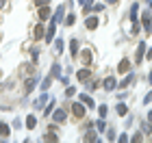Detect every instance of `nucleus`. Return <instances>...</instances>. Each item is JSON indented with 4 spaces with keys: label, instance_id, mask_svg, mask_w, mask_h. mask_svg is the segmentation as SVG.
Wrapping results in <instances>:
<instances>
[{
    "label": "nucleus",
    "instance_id": "nucleus-1",
    "mask_svg": "<svg viewBox=\"0 0 152 143\" xmlns=\"http://www.w3.org/2000/svg\"><path fill=\"white\" fill-rule=\"evenodd\" d=\"M72 113H74V117L83 119V117H85V104H80V102H74V104H72Z\"/></svg>",
    "mask_w": 152,
    "mask_h": 143
},
{
    "label": "nucleus",
    "instance_id": "nucleus-2",
    "mask_svg": "<svg viewBox=\"0 0 152 143\" xmlns=\"http://www.w3.org/2000/svg\"><path fill=\"white\" fill-rule=\"evenodd\" d=\"M117 72H120V74H128L130 72V61L128 59H122L120 65H117Z\"/></svg>",
    "mask_w": 152,
    "mask_h": 143
},
{
    "label": "nucleus",
    "instance_id": "nucleus-3",
    "mask_svg": "<svg viewBox=\"0 0 152 143\" xmlns=\"http://www.w3.org/2000/svg\"><path fill=\"white\" fill-rule=\"evenodd\" d=\"M98 17H96V15H91V17H87V22H85V26H87V30H96V28H98Z\"/></svg>",
    "mask_w": 152,
    "mask_h": 143
},
{
    "label": "nucleus",
    "instance_id": "nucleus-4",
    "mask_svg": "<svg viewBox=\"0 0 152 143\" xmlns=\"http://www.w3.org/2000/svg\"><path fill=\"white\" fill-rule=\"evenodd\" d=\"M54 28H57V22H50V26H48V33H46V44H50L52 41V37H54Z\"/></svg>",
    "mask_w": 152,
    "mask_h": 143
},
{
    "label": "nucleus",
    "instance_id": "nucleus-5",
    "mask_svg": "<svg viewBox=\"0 0 152 143\" xmlns=\"http://www.w3.org/2000/svg\"><path fill=\"white\" fill-rule=\"evenodd\" d=\"M35 85H37V78H35V76H33V78H26V83H24L26 93H31L33 89H35Z\"/></svg>",
    "mask_w": 152,
    "mask_h": 143
},
{
    "label": "nucleus",
    "instance_id": "nucleus-6",
    "mask_svg": "<svg viewBox=\"0 0 152 143\" xmlns=\"http://www.w3.org/2000/svg\"><path fill=\"white\" fill-rule=\"evenodd\" d=\"M143 50H146V44H139L137 46V54H135V63H141V59H143Z\"/></svg>",
    "mask_w": 152,
    "mask_h": 143
},
{
    "label": "nucleus",
    "instance_id": "nucleus-7",
    "mask_svg": "<svg viewBox=\"0 0 152 143\" xmlns=\"http://www.w3.org/2000/svg\"><path fill=\"white\" fill-rule=\"evenodd\" d=\"M52 117H54V121H57V124H63V121H65V111H63V108H59V111H54Z\"/></svg>",
    "mask_w": 152,
    "mask_h": 143
},
{
    "label": "nucleus",
    "instance_id": "nucleus-8",
    "mask_svg": "<svg viewBox=\"0 0 152 143\" xmlns=\"http://www.w3.org/2000/svg\"><path fill=\"white\" fill-rule=\"evenodd\" d=\"M48 17H50V9H48V4H46V7H41V9H39V20H41V22H46Z\"/></svg>",
    "mask_w": 152,
    "mask_h": 143
},
{
    "label": "nucleus",
    "instance_id": "nucleus-9",
    "mask_svg": "<svg viewBox=\"0 0 152 143\" xmlns=\"http://www.w3.org/2000/svg\"><path fill=\"white\" fill-rule=\"evenodd\" d=\"M80 61H83L85 65L91 63V50H83V52H80Z\"/></svg>",
    "mask_w": 152,
    "mask_h": 143
},
{
    "label": "nucleus",
    "instance_id": "nucleus-10",
    "mask_svg": "<svg viewBox=\"0 0 152 143\" xmlns=\"http://www.w3.org/2000/svg\"><path fill=\"white\" fill-rule=\"evenodd\" d=\"M89 76H91L89 70H78V72H76V78H78V80H89Z\"/></svg>",
    "mask_w": 152,
    "mask_h": 143
},
{
    "label": "nucleus",
    "instance_id": "nucleus-11",
    "mask_svg": "<svg viewBox=\"0 0 152 143\" xmlns=\"http://www.w3.org/2000/svg\"><path fill=\"white\" fill-rule=\"evenodd\" d=\"M143 28L148 33L152 30V20H150V13H143Z\"/></svg>",
    "mask_w": 152,
    "mask_h": 143
},
{
    "label": "nucleus",
    "instance_id": "nucleus-12",
    "mask_svg": "<svg viewBox=\"0 0 152 143\" xmlns=\"http://www.w3.org/2000/svg\"><path fill=\"white\" fill-rule=\"evenodd\" d=\"M70 52H72V57H78V39L70 41Z\"/></svg>",
    "mask_w": 152,
    "mask_h": 143
},
{
    "label": "nucleus",
    "instance_id": "nucleus-13",
    "mask_svg": "<svg viewBox=\"0 0 152 143\" xmlns=\"http://www.w3.org/2000/svg\"><path fill=\"white\" fill-rule=\"evenodd\" d=\"M115 85H117V83H115V78H113V76L104 80V89H107V91H113V89H115Z\"/></svg>",
    "mask_w": 152,
    "mask_h": 143
},
{
    "label": "nucleus",
    "instance_id": "nucleus-14",
    "mask_svg": "<svg viewBox=\"0 0 152 143\" xmlns=\"http://www.w3.org/2000/svg\"><path fill=\"white\" fill-rule=\"evenodd\" d=\"M54 22H63V4H61V7H57V13H54Z\"/></svg>",
    "mask_w": 152,
    "mask_h": 143
},
{
    "label": "nucleus",
    "instance_id": "nucleus-15",
    "mask_svg": "<svg viewBox=\"0 0 152 143\" xmlns=\"http://www.w3.org/2000/svg\"><path fill=\"white\" fill-rule=\"evenodd\" d=\"M80 102H83V104H85V106H89V108H94V100L89 98V95H85V93H83V95H80Z\"/></svg>",
    "mask_w": 152,
    "mask_h": 143
},
{
    "label": "nucleus",
    "instance_id": "nucleus-16",
    "mask_svg": "<svg viewBox=\"0 0 152 143\" xmlns=\"http://www.w3.org/2000/svg\"><path fill=\"white\" fill-rule=\"evenodd\" d=\"M35 126H37V119L33 117V115H28V117H26V128H28V130H33Z\"/></svg>",
    "mask_w": 152,
    "mask_h": 143
},
{
    "label": "nucleus",
    "instance_id": "nucleus-17",
    "mask_svg": "<svg viewBox=\"0 0 152 143\" xmlns=\"http://www.w3.org/2000/svg\"><path fill=\"white\" fill-rule=\"evenodd\" d=\"M33 35H35V39H41V37H44V24H37V26H35V33H33Z\"/></svg>",
    "mask_w": 152,
    "mask_h": 143
},
{
    "label": "nucleus",
    "instance_id": "nucleus-18",
    "mask_svg": "<svg viewBox=\"0 0 152 143\" xmlns=\"http://www.w3.org/2000/svg\"><path fill=\"white\" fill-rule=\"evenodd\" d=\"M85 141H89V143H94V141H98V132H94V130H89V132L85 134Z\"/></svg>",
    "mask_w": 152,
    "mask_h": 143
},
{
    "label": "nucleus",
    "instance_id": "nucleus-19",
    "mask_svg": "<svg viewBox=\"0 0 152 143\" xmlns=\"http://www.w3.org/2000/svg\"><path fill=\"white\" fill-rule=\"evenodd\" d=\"M133 83H135V76H133V74H128V76L122 80V85H120V87H128V85H133Z\"/></svg>",
    "mask_w": 152,
    "mask_h": 143
},
{
    "label": "nucleus",
    "instance_id": "nucleus-20",
    "mask_svg": "<svg viewBox=\"0 0 152 143\" xmlns=\"http://www.w3.org/2000/svg\"><path fill=\"white\" fill-rule=\"evenodd\" d=\"M117 115H122V117H124V115H128V106L126 104H117Z\"/></svg>",
    "mask_w": 152,
    "mask_h": 143
},
{
    "label": "nucleus",
    "instance_id": "nucleus-21",
    "mask_svg": "<svg viewBox=\"0 0 152 143\" xmlns=\"http://www.w3.org/2000/svg\"><path fill=\"white\" fill-rule=\"evenodd\" d=\"M44 104H48V95H41V98L35 102V106H37V108H44Z\"/></svg>",
    "mask_w": 152,
    "mask_h": 143
},
{
    "label": "nucleus",
    "instance_id": "nucleus-22",
    "mask_svg": "<svg viewBox=\"0 0 152 143\" xmlns=\"http://www.w3.org/2000/svg\"><path fill=\"white\" fill-rule=\"evenodd\" d=\"M44 141H52V143H54V141H59V137H57L54 132H48L46 137H44Z\"/></svg>",
    "mask_w": 152,
    "mask_h": 143
},
{
    "label": "nucleus",
    "instance_id": "nucleus-23",
    "mask_svg": "<svg viewBox=\"0 0 152 143\" xmlns=\"http://www.w3.org/2000/svg\"><path fill=\"white\" fill-rule=\"evenodd\" d=\"M0 134H2V137H9V126L7 124H0Z\"/></svg>",
    "mask_w": 152,
    "mask_h": 143
},
{
    "label": "nucleus",
    "instance_id": "nucleus-24",
    "mask_svg": "<svg viewBox=\"0 0 152 143\" xmlns=\"http://www.w3.org/2000/svg\"><path fill=\"white\" fill-rule=\"evenodd\" d=\"M96 128H98V132H102V130L107 128V124H104L102 119H98V121H96Z\"/></svg>",
    "mask_w": 152,
    "mask_h": 143
},
{
    "label": "nucleus",
    "instance_id": "nucleus-25",
    "mask_svg": "<svg viewBox=\"0 0 152 143\" xmlns=\"http://www.w3.org/2000/svg\"><path fill=\"white\" fill-rule=\"evenodd\" d=\"M50 83H52V76H46V80H44V85H41V89H48V87H50Z\"/></svg>",
    "mask_w": 152,
    "mask_h": 143
},
{
    "label": "nucleus",
    "instance_id": "nucleus-26",
    "mask_svg": "<svg viewBox=\"0 0 152 143\" xmlns=\"http://www.w3.org/2000/svg\"><path fill=\"white\" fill-rule=\"evenodd\" d=\"M141 128H143V132H146V134H150V132H152V124H146V121H143Z\"/></svg>",
    "mask_w": 152,
    "mask_h": 143
},
{
    "label": "nucleus",
    "instance_id": "nucleus-27",
    "mask_svg": "<svg viewBox=\"0 0 152 143\" xmlns=\"http://www.w3.org/2000/svg\"><path fill=\"white\" fill-rule=\"evenodd\" d=\"M98 85H100V83H96V80H91V83L87 85V89H89V91H94V89H98Z\"/></svg>",
    "mask_w": 152,
    "mask_h": 143
},
{
    "label": "nucleus",
    "instance_id": "nucleus-28",
    "mask_svg": "<svg viewBox=\"0 0 152 143\" xmlns=\"http://www.w3.org/2000/svg\"><path fill=\"white\" fill-rule=\"evenodd\" d=\"M54 46H57V52H63V39H57Z\"/></svg>",
    "mask_w": 152,
    "mask_h": 143
},
{
    "label": "nucleus",
    "instance_id": "nucleus-29",
    "mask_svg": "<svg viewBox=\"0 0 152 143\" xmlns=\"http://www.w3.org/2000/svg\"><path fill=\"white\" fill-rule=\"evenodd\" d=\"M78 2L83 4V7H85V9L89 11V7H91V0H78Z\"/></svg>",
    "mask_w": 152,
    "mask_h": 143
},
{
    "label": "nucleus",
    "instance_id": "nucleus-30",
    "mask_svg": "<svg viewBox=\"0 0 152 143\" xmlns=\"http://www.w3.org/2000/svg\"><path fill=\"white\" fill-rule=\"evenodd\" d=\"M107 111H109V108H107L104 104H102V106L98 108V113H100V117H104V115H107Z\"/></svg>",
    "mask_w": 152,
    "mask_h": 143
},
{
    "label": "nucleus",
    "instance_id": "nucleus-31",
    "mask_svg": "<svg viewBox=\"0 0 152 143\" xmlns=\"http://www.w3.org/2000/svg\"><path fill=\"white\" fill-rule=\"evenodd\" d=\"M74 93H76V89H74V87H67V91H65V95H67V98H72Z\"/></svg>",
    "mask_w": 152,
    "mask_h": 143
},
{
    "label": "nucleus",
    "instance_id": "nucleus-32",
    "mask_svg": "<svg viewBox=\"0 0 152 143\" xmlns=\"http://www.w3.org/2000/svg\"><path fill=\"white\" fill-rule=\"evenodd\" d=\"M74 22H76V17H74V15H67V20H65V24H67V26H72Z\"/></svg>",
    "mask_w": 152,
    "mask_h": 143
},
{
    "label": "nucleus",
    "instance_id": "nucleus-33",
    "mask_svg": "<svg viewBox=\"0 0 152 143\" xmlns=\"http://www.w3.org/2000/svg\"><path fill=\"white\" fill-rule=\"evenodd\" d=\"M102 9H104V4H94V11H96V13L102 11Z\"/></svg>",
    "mask_w": 152,
    "mask_h": 143
},
{
    "label": "nucleus",
    "instance_id": "nucleus-34",
    "mask_svg": "<svg viewBox=\"0 0 152 143\" xmlns=\"http://www.w3.org/2000/svg\"><path fill=\"white\" fill-rule=\"evenodd\" d=\"M37 4L39 7H46V4H50V0H37Z\"/></svg>",
    "mask_w": 152,
    "mask_h": 143
},
{
    "label": "nucleus",
    "instance_id": "nucleus-35",
    "mask_svg": "<svg viewBox=\"0 0 152 143\" xmlns=\"http://www.w3.org/2000/svg\"><path fill=\"white\" fill-rule=\"evenodd\" d=\"M128 141V134H120V143H126Z\"/></svg>",
    "mask_w": 152,
    "mask_h": 143
},
{
    "label": "nucleus",
    "instance_id": "nucleus-36",
    "mask_svg": "<svg viewBox=\"0 0 152 143\" xmlns=\"http://www.w3.org/2000/svg\"><path fill=\"white\" fill-rule=\"evenodd\" d=\"M141 139H143V134H141V132H137L135 137H133V141H141Z\"/></svg>",
    "mask_w": 152,
    "mask_h": 143
},
{
    "label": "nucleus",
    "instance_id": "nucleus-37",
    "mask_svg": "<svg viewBox=\"0 0 152 143\" xmlns=\"http://www.w3.org/2000/svg\"><path fill=\"white\" fill-rule=\"evenodd\" d=\"M150 100H152V91L146 95V98H143V102H146V104H150Z\"/></svg>",
    "mask_w": 152,
    "mask_h": 143
},
{
    "label": "nucleus",
    "instance_id": "nucleus-38",
    "mask_svg": "<svg viewBox=\"0 0 152 143\" xmlns=\"http://www.w3.org/2000/svg\"><path fill=\"white\" fill-rule=\"evenodd\" d=\"M148 59H152V48H150V50H148Z\"/></svg>",
    "mask_w": 152,
    "mask_h": 143
},
{
    "label": "nucleus",
    "instance_id": "nucleus-39",
    "mask_svg": "<svg viewBox=\"0 0 152 143\" xmlns=\"http://www.w3.org/2000/svg\"><path fill=\"white\" fill-rule=\"evenodd\" d=\"M148 83H150V85H152V72H150V76H148Z\"/></svg>",
    "mask_w": 152,
    "mask_h": 143
},
{
    "label": "nucleus",
    "instance_id": "nucleus-40",
    "mask_svg": "<svg viewBox=\"0 0 152 143\" xmlns=\"http://www.w3.org/2000/svg\"><path fill=\"white\" fill-rule=\"evenodd\" d=\"M148 119H150V121H152V111H150V113H148Z\"/></svg>",
    "mask_w": 152,
    "mask_h": 143
},
{
    "label": "nucleus",
    "instance_id": "nucleus-41",
    "mask_svg": "<svg viewBox=\"0 0 152 143\" xmlns=\"http://www.w3.org/2000/svg\"><path fill=\"white\" fill-rule=\"evenodd\" d=\"M107 2H109V4H113V2H117V0H107Z\"/></svg>",
    "mask_w": 152,
    "mask_h": 143
},
{
    "label": "nucleus",
    "instance_id": "nucleus-42",
    "mask_svg": "<svg viewBox=\"0 0 152 143\" xmlns=\"http://www.w3.org/2000/svg\"><path fill=\"white\" fill-rule=\"evenodd\" d=\"M0 7H2V0H0Z\"/></svg>",
    "mask_w": 152,
    "mask_h": 143
}]
</instances>
